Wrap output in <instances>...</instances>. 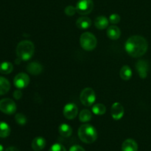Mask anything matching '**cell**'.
I'll return each mask as SVG.
<instances>
[{"mask_svg":"<svg viewBox=\"0 0 151 151\" xmlns=\"http://www.w3.org/2000/svg\"><path fill=\"white\" fill-rule=\"evenodd\" d=\"M148 43L145 38L141 36H132L128 38L125 44V51L129 56L137 58L143 56L147 52Z\"/></svg>","mask_w":151,"mask_h":151,"instance_id":"6da1fadb","label":"cell"},{"mask_svg":"<svg viewBox=\"0 0 151 151\" xmlns=\"http://www.w3.org/2000/svg\"><path fill=\"white\" fill-rule=\"evenodd\" d=\"M35 53V46L32 41L24 40L18 44L16 55L22 61H28L32 57Z\"/></svg>","mask_w":151,"mask_h":151,"instance_id":"7a4b0ae2","label":"cell"},{"mask_svg":"<svg viewBox=\"0 0 151 151\" xmlns=\"http://www.w3.org/2000/svg\"><path fill=\"white\" fill-rule=\"evenodd\" d=\"M78 136L84 143L91 144L97 140V132L91 124H83L78 129Z\"/></svg>","mask_w":151,"mask_h":151,"instance_id":"3957f363","label":"cell"},{"mask_svg":"<svg viewBox=\"0 0 151 151\" xmlns=\"http://www.w3.org/2000/svg\"><path fill=\"white\" fill-rule=\"evenodd\" d=\"M80 44L83 49L87 51H91L97 44V38L90 32H85L80 37Z\"/></svg>","mask_w":151,"mask_h":151,"instance_id":"277c9868","label":"cell"},{"mask_svg":"<svg viewBox=\"0 0 151 151\" xmlns=\"http://www.w3.org/2000/svg\"><path fill=\"white\" fill-rule=\"evenodd\" d=\"M80 99L81 103L85 106H91L96 100L95 92L91 87H86L81 91Z\"/></svg>","mask_w":151,"mask_h":151,"instance_id":"5b68a950","label":"cell"},{"mask_svg":"<svg viewBox=\"0 0 151 151\" xmlns=\"http://www.w3.org/2000/svg\"><path fill=\"white\" fill-rule=\"evenodd\" d=\"M76 10L79 14H89L94 8V2L92 0H79L76 4Z\"/></svg>","mask_w":151,"mask_h":151,"instance_id":"8992f818","label":"cell"},{"mask_svg":"<svg viewBox=\"0 0 151 151\" xmlns=\"http://www.w3.org/2000/svg\"><path fill=\"white\" fill-rule=\"evenodd\" d=\"M0 110L7 115L13 114L16 111V105L10 99H3L0 100Z\"/></svg>","mask_w":151,"mask_h":151,"instance_id":"52a82bcc","label":"cell"},{"mask_svg":"<svg viewBox=\"0 0 151 151\" xmlns=\"http://www.w3.org/2000/svg\"><path fill=\"white\" fill-rule=\"evenodd\" d=\"M13 83H14L16 87H17L19 90L25 88L29 84V76L24 73H20L15 76L14 79H13Z\"/></svg>","mask_w":151,"mask_h":151,"instance_id":"ba28073f","label":"cell"},{"mask_svg":"<svg viewBox=\"0 0 151 151\" xmlns=\"http://www.w3.org/2000/svg\"><path fill=\"white\" fill-rule=\"evenodd\" d=\"M78 113V108L74 103H68L64 106L63 110V115L67 119H74L77 116Z\"/></svg>","mask_w":151,"mask_h":151,"instance_id":"9c48e42d","label":"cell"},{"mask_svg":"<svg viewBox=\"0 0 151 151\" xmlns=\"http://www.w3.org/2000/svg\"><path fill=\"white\" fill-rule=\"evenodd\" d=\"M136 69L140 78H145L147 76L149 70L148 62L145 60H139L136 64Z\"/></svg>","mask_w":151,"mask_h":151,"instance_id":"30bf717a","label":"cell"},{"mask_svg":"<svg viewBox=\"0 0 151 151\" xmlns=\"http://www.w3.org/2000/svg\"><path fill=\"white\" fill-rule=\"evenodd\" d=\"M124 107L119 102H115L112 105L111 108V114L114 119L119 120L123 117L124 115Z\"/></svg>","mask_w":151,"mask_h":151,"instance_id":"8fae6325","label":"cell"},{"mask_svg":"<svg viewBox=\"0 0 151 151\" xmlns=\"http://www.w3.org/2000/svg\"><path fill=\"white\" fill-rule=\"evenodd\" d=\"M44 70L42 65L38 62H30L27 65V70L29 73L33 76H38Z\"/></svg>","mask_w":151,"mask_h":151,"instance_id":"7c38bea8","label":"cell"},{"mask_svg":"<svg viewBox=\"0 0 151 151\" xmlns=\"http://www.w3.org/2000/svg\"><path fill=\"white\" fill-rule=\"evenodd\" d=\"M46 144H47V142L44 138L38 136L32 140V148L34 151H41L45 147Z\"/></svg>","mask_w":151,"mask_h":151,"instance_id":"4fadbf2b","label":"cell"},{"mask_svg":"<svg viewBox=\"0 0 151 151\" xmlns=\"http://www.w3.org/2000/svg\"><path fill=\"white\" fill-rule=\"evenodd\" d=\"M122 151H138V144L134 139H128L122 143Z\"/></svg>","mask_w":151,"mask_h":151,"instance_id":"5bb4252c","label":"cell"},{"mask_svg":"<svg viewBox=\"0 0 151 151\" xmlns=\"http://www.w3.org/2000/svg\"><path fill=\"white\" fill-rule=\"evenodd\" d=\"M91 23L92 22H91V20L89 18L86 17V16H82V17H80L77 20L76 26L79 29L86 30L88 29V28H89L91 27Z\"/></svg>","mask_w":151,"mask_h":151,"instance_id":"9a60e30c","label":"cell"},{"mask_svg":"<svg viewBox=\"0 0 151 151\" xmlns=\"http://www.w3.org/2000/svg\"><path fill=\"white\" fill-rule=\"evenodd\" d=\"M107 36L111 40L118 39L121 36L120 29L115 25L110 26L107 30Z\"/></svg>","mask_w":151,"mask_h":151,"instance_id":"2e32d148","label":"cell"},{"mask_svg":"<svg viewBox=\"0 0 151 151\" xmlns=\"http://www.w3.org/2000/svg\"><path fill=\"white\" fill-rule=\"evenodd\" d=\"M109 20L104 16H97L94 20V25L99 30H104L109 26Z\"/></svg>","mask_w":151,"mask_h":151,"instance_id":"e0dca14e","label":"cell"},{"mask_svg":"<svg viewBox=\"0 0 151 151\" xmlns=\"http://www.w3.org/2000/svg\"><path fill=\"white\" fill-rule=\"evenodd\" d=\"M119 75L120 77L122 78V79L125 80V81H128V80L131 79V78L132 77L133 72L131 68H130L128 65H124L120 70V72H119Z\"/></svg>","mask_w":151,"mask_h":151,"instance_id":"ac0fdd59","label":"cell"},{"mask_svg":"<svg viewBox=\"0 0 151 151\" xmlns=\"http://www.w3.org/2000/svg\"><path fill=\"white\" fill-rule=\"evenodd\" d=\"M58 132L63 137H69L72 133V127L67 124H61L58 127Z\"/></svg>","mask_w":151,"mask_h":151,"instance_id":"d6986e66","label":"cell"},{"mask_svg":"<svg viewBox=\"0 0 151 151\" xmlns=\"http://www.w3.org/2000/svg\"><path fill=\"white\" fill-rule=\"evenodd\" d=\"M10 84L4 77L0 76V96L6 94L10 90Z\"/></svg>","mask_w":151,"mask_h":151,"instance_id":"ffe728a7","label":"cell"},{"mask_svg":"<svg viewBox=\"0 0 151 151\" xmlns=\"http://www.w3.org/2000/svg\"><path fill=\"white\" fill-rule=\"evenodd\" d=\"M13 64L9 62H3L0 63V73L1 74H9L13 71Z\"/></svg>","mask_w":151,"mask_h":151,"instance_id":"44dd1931","label":"cell"},{"mask_svg":"<svg viewBox=\"0 0 151 151\" xmlns=\"http://www.w3.org/2000/svg\"><path fill=\"white\" fill-rule=\"evenodd\" d=\"M10 127L4 121H0V137L6 138L10 135Z\"/></svg>","mask_w":151,"mask_h":151,"instance_id":"7402d4cb","label":"cell"},{"mask_svg":"<svg viewBox=\"0 0 151 151\" xmlns=\"http://www.w3.org/2000/svg\"><path fill=\"white\" fill-rule=\"evenodd\" d=\"M91 118H92V114L88 110H83L79 114V119L81 122H88L91 119Z\"/></svg>","mask_w":151,"mask_h":151,"instance_id":"603a6c76","label":"cell"},{"mask_svg":"<svg viewBox=\"0 0 151 151\" xmlns=\"http://www.w3.org/2000/svg\"><path fill=\"white\" fill-rule=\"evenodd\" d=\"M92 112L97 115H103L106 113V107L103 104H96L92 107Z\"/></svg>","mask_w":151,"mask_h":151,"instance_id":"cb8c5ba5","label":"cell"},{"mask_svg":"<svg viewBox=\"0 0 151 151\" xmlns=\"http://www.w3.org/2000/svg\"><path fill=\"white\" fill-rule=\"evenodd\" d=\"M15 120L17 122V124H20V125H24L26 124L27 121V118L25 116V115L22 113H17L15 115Z\"/></svg>","mask_w":151,"mask_h":151,"instance_id":"d4e9b609","label":"cell"},{"mask_svg":"<svg viewBox=\"0 0 151 151\" xmlns=\"http://www.w3.org/2000/svg\"><path fill=\"white\" fill-rule=\"evenodd\" d=\"M49 151H66V150L61 144L55 143L50 147Z\"/></svg>","mask_w":151,"mask_h":151,"instance_id":"484cf974","label":"cell"},{"mask_svg":"<svg viewBox=\"0 0 151 151\" xmlns=\"http://www.w3.org/2000/svg\"><path fill=\"white\" fill-rule=\"evenodd\" d=\"M64 12L65 13H66V15H67L68 16H74V15L75 14V13L77 12L76 7L72 5H69L65 8Z\"/></svg>","mask_w":151,"mask_h":151,"instance_id":"4316f807","label":"cell"},{"mask_svg":"<svg viewBox=\"0 0 151 151\" xmlns=\"http://www.w3.org/2000/svg\"><path fill=\"white\" fill-rule=\"evenodd\" d=\"M109 22H110L111 23L114 24V25L118 24L120 22V16H119V14L113 13V14H111L109 16Z\"/></svg>","mask_w":151,"mask_h":151,"instance_id":"83f0119b","label":"cell"},{"mask_svg":"<svg viewBox=\"0 0 151 151\" xmlns=\"http://www.w3.org/2000/svg\"><path fill=\"white\" fill-rule=\"evenodd\" d=\"M69 151H86L83 147L78 144L72 145L70 148H69Z\"/></svg>","mask_w":151,"mask_h":151,"instance_id":"f1b7e54d","label":"cell"},{"mask_svg":"<svg viewBox=\"0 0 151 151\" xmlns=\"http://www.w3.org/2000/svg\"><path fill=\"white\" fill-rule=\"evenodd\" d=\"M22 92L20 90H15L14 93H13V97L15 98L16 99H17V100H19V99L22 98Z\"/></svg>","mask_w":151,"mask_h":151,"instance_id":"f546056e","label":"cell"},{"mask_svg":"<svg viewBox=\"0 0 151 151\" xmlns=\"http://www.w3.org/2000/svg\"><path fill=\"white\" fill-rule=\"evenodd\" d=\"M4 151H19V150L18 148L15 147H7Z\"/></svg>","mask_w":151,"mask_h":151,"instance_id":"4dcf8cb0","label":"cell"},{"mask_svg":"<svg viewBox=\"0 0 151 151\" xmlns=\"http://www.w3.org/2000/svg\"><path fill=\"white\" fill-rule=\"evenodd\" d=\"M0 151H4V147L1 144H0Z\"/></svg>","mask_w":151,"mask_h":151,"instance_id":"1f68e13d","label":"cell"}]
</instances>
